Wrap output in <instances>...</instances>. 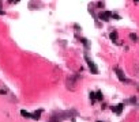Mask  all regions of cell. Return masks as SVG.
Wrapping results in <instances>:
<instances>
[{"label": "cell", "mask_w": 139, "mask_h": 122, "mask_svg": "<svg viewBox=\"0 0 139 122\" xmlns=\"http://www.w3.org/2000/svg\"><path fill=\"white\" fill-rule=\"evenodd\" d=\"M85 60H86V62H87V67H89V69L91 71V73L97 75V73H98V68H97V65L94 64V61L91 60V58H89L87 56H85Z\"/></svg>", "instance_id": "1"}, {"label": "cell", "mask_w": 139, "mask_h": 122, "mask_svg": "<svg viewBox=\"0 0 139 122\" xmlns=\"http://www.w3.org/2000/svg\"><path fill=\"white\" fill-rule=\"evenodd\" d=\"M112 18V12L109 11H104V12H100V15H98V19L102 22H109Z\"/></svg>", "instance_id": "2"}, {"label": "cell", "mask_w": 139, "mask_h": 122, "mask_svg": "<svg viewBox=\"0 0 139 122\" xmlns=\"http://www.w3.org/2000/svg\"><path fill=\"white\" fill-rule=\"evenodd\" d=\"M115 72H116V75H117V77H119V80H120V81L130 83V80H127V79H125V75L123 73V71H121L120 68H115Z\"/></svg>", "instance_id": "3"}, {"label": "cell", "mask_w": 139, "mask_h": 122, "mask_svg": "<svg viewBox=\"0 0 139 122\" xmlns=\"http://www.w3.org/2000/svg\"><path fill=\"white\" fill-rule=\"evenodd\" d=\"M124 108V103H119L117 107H112V110L116 111V114H121V110Z\"/></svg>", "instance_id": "4"}, {"label": "cell", "mask_w": 139, "mask_h": 122, "mask_svg": "<svg viewBox=\"0 0 139 122\" xmlns=\"http://www.w3.org/2000/svg\"><path fill=\"white\" fill-rule=\"evenodd\" d=\"M41 113H42V110H38V111H36V113H33V114H32V118H33V119H37V121H38Z\"/></svg>", "instance_id": "5"}, {"label": "cell", "mask_w": 139, "mask_h": 122, "mask_svg": "<svg viewBox=\"0 0 139 122\" xmlns=\"http://www.w3.org/2000/svg\"><path fill=\"white\" fill-rule=\"evenodd\" d=\"M130 39H132V41H134V42H138V35L136 34H134V33H131V34H130Z\"/></svg>", "instance_id": "6"}, {"label": "cell", "mask_w": 139, "mask_h": 122, "mask_svg": "<svg viewBox=\"0 0 139 122\" xmlns=\"http://www.w3.org/2000/svg\"><path fill=\"white\" fill-rule=\"evenodd\" d=\"M21 114H22L25 118H32V114L27 113V111H25V110H21Z\"/></svg>", "instance_id": "7"}, {"label": "cell", "mask_w": 139, "mask_h": 122, "mask_svg": "<svg viewBox=\"0 0 139 122\" xmlns=\"http://www.w3.org/2000/svg\"><path fill=\"white\" fill-rule=\"evenodd\" d=\"M109 37H110L112 41H116V39H117V33H116V31L110 33V35H109Z\"/></svg>", "instance_id": "8"}, {"label": "cell", "mask_w": 139, "mask_h": 122, "mask_svg": "<svg viewBox=\"0 0 139 122\" xmlns=\"http://www.w3.org/2000/svg\"><path fill=\"white\" fill-rule=\"evenodd\" d=\"M96 98L98 100H102V94H101V91H97L96 92Z\"/></svg>", "instance_id": "9"}, {"label": "cell", "mask_w": 139, "mask_h": 122, "mask_svg": "<svg viewBox=\"0 0 139 122\" xmlns=\"http://www.w3.org/2000/svg\"><path fill=\"white\" fill-rule=\"evenodd\" d=\"M49 122H57V118H56V115H53L52 118H50V121Z\"/></svg>", "instance_id": "10"}, {"label": "cell", "mask_w": 139, "mask_h": 122, "mask_svg": "<svg viewBox=\"0 0 139 122\" xmlns=\"http://www.w3.org/2000/svg\"><path fill=\"white\" fill-rule=\"evenodd\" d=\"M94 98H96V94H94V92H90V99L94 100Z\"/></svg>", "instance_id": "11"}, {"label": "cell", "mask_w": 139, "mask_h": 122, "mask_svg": "<svg viewBox=\"0 0 139 122\" xmlns=\"http://www.w3.org/2000/svg\"><path fill=\"white\" fill-rule=\"evenodd\" d=\"M112 16H113V18L116 19V21H119V19H120V16H119L117 14H112Z\"/></svg>", "instance_id": "12"}, {"label": "cell", "mask_w": 139, "mask_h": 122, "mask_svg": "<svg viewBox=\"0 0 139 122\" xmlns=\"http://www.w3.org/2000/svg\"><path fill=\"white\" fill-rule=\"evenodd\" d=\"M0 15H6V12H4V11H2V10H0Z\"/></svg>", "instance_id": "13"}, {"label": "cell", "mask_w": 139, "mask_h": 122, "mask_svg": "<svg viewBox=\"0 0 139 122\" xmlns=\"http://www.w3.org/2000/svg\"><path fill=\"white\" fill-rule=\"evenodd\" d=\"M97 122H102V121H97Z\"/></svg>", "instance_id": "14"}, {"label": "cell", "mask_w": 139, "mask_h": 122, "mask_svg": "<svg viewBox=\"0 0 139 122\" xmlns=\"http://www.w3.org/2000/svg\"><path fill=\"white\" fill-rule=\"evenodd\" d=\"M135 2H139V0H135Z\"/></svg>", "instance_id": "15"}]
</instances>
